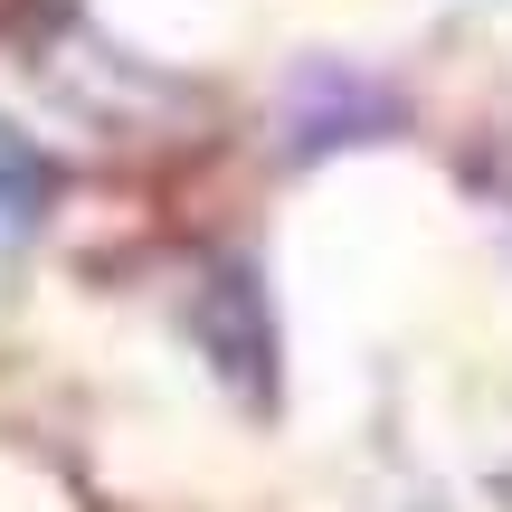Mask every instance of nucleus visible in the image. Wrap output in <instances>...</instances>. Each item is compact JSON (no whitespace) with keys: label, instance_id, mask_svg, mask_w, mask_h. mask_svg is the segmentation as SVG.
Segmentation results:
<instances>
[{"label":"nucleus","instance_id":"nucleus-2","mask_svg":"<svg viewBox=\"0 0 512 512\" xmlns=\"http://www.w3.org/2000/svg\"><path fill=\"white\" fill-rule=\"evenodd\" d=\"M38 200H48V171H38V152L0 133V219L29 228V219H38Z\"/></svg>","mask_w":512,"mask_h":512},{"label":"nucleus","instance_id":"nucleus-1","mask_svg":"<svg viewBox=\"0 0 512 512\" xmlns=\"http://www.w3.org/2000/svg\"><path fill=\"white\" fill-rule=\"evenodd\" d=\"M190 323H200L209 361L266 399V304H256V275H247V266H209V285H200V304H190Z\"/></svg>","mask_w":512,"mask_h":512}]
</instances>
